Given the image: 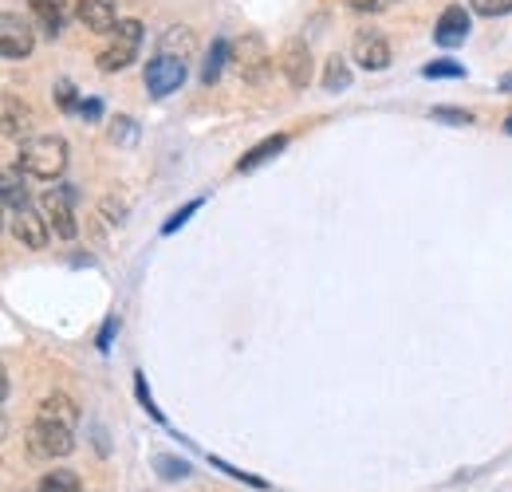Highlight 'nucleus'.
Here are the masks:
<instances>
[{
    "label": "nucleus",
    "instance_id": "32",
    "mask_svg": "<svg viewBox=\"0 0 512 492\" xmlns=\"http://www.w3.org/2000/svg\"><path fill=\"white\" fill-rule=\"evenodd\" d=\"M505 130H509V134H512V115H509V119H505Z\"/></svg>",
    "mask_w": 512,
    "mask_h": 492
},
{
    "label": "nucleus",
    "instance_id": "5",
    "mask_svg": "<svg viewBox=\"0 0 512 492\" xmlns=\"http://www.w3.org/2000/svg\"><path fill=\"white\" fill-rule=\"evenodd\" d=\"M229 63L241 71L245 83H264L268 71H272V56H268V44L256 36V32H245L237 44H233V56Z\"/></svg>",
    "mask_w": 512,
    "mask_h": 492
},
{
    "label": "nucleus",
    "instance_id": "31",
    "mask_svg": "<svg viewBox=\"0 0 512 492\" xmlns=\"http://www.w3.org/2000/svg\"><path fill=\"white\" fill-rule=\"evenodd\" d=\"M501 91H512V71L505 75V79H501Z\"/></svg>",
    "mask_w": 512,
    "mask_h": 492
},
{
    "label": "nucleus",
    "instance_id": "14",
    "mask_svg": "<svg viewBox=\"0 0 512 492\" xmlns=\"http://www.w3.org/2000/svg\"><path fill=\"white\" fill-rule=\"evenodd\" d=\"M32 12H36V20H40V28H44L48 36H60V28H64V8H60V0H32Z\"/></svg>",
    "mask_w": 512,
    "mask_h": 492
},
{
    "label": "nucleus",
    "instance_id": "13",
    "mask_svg": "<svg viewBox=\"0 0 512 492\" xmlns=\"http://www.w3.org/2000/svg\"><path fill=\"white\" fill-rule=\"evenodd\" d=\"M288 146V134H272V138H264V142H256L253 150L237 162V174H249V170H256V166H264L268 158H276L280 150Z\"/></svg>",
    "mask_w": 512,
    "mask_h": 492
},
{
    "label": "nucleus",
    "instance_id": "4",
    "mask_svg": "<svg viewBox=\"0 0 512 492\" xmlns=\"http://www.w3.org/2000/svg\"><path fill=\"white\" fill-rule=\"evenodd\" d=\"M40 213L48 217V225L60 241H75V233H79V225H75V185L48 189L44 201H40Z\"/></svg>",
    "mask_w": 512,
    "mask_h": 492
},
{
    "label": "nucleus",
    "instance_id": "12",
    "mask_svg": "<svg viewBox=\"0 0 512 492\" xmlns=\"http://www.w3.org/2000/svg\"><path fill=\"white\" fill-rule=\"evenodd\" d=\"M465 36H469V12L461 4H449L434 24V40L442 48H457V44H465Z\"/></svg>",
    "mask_w": 512,
    "mask_h": 492
},
{
    "label": "nucleus",
    "instance_id": "27",
    "mask_svg": "<svg viewBox=\"0 0 512 492\" xmlns=\"http://www.w3.org/2000/svg\"><path fill=\"white\" fill-rule=\"evenodd\" d=\"M115 331H119V319L111 315V319L103 323V331H99V351H111V339H115Z\"/></svg>",
    "mask_w": 512,
    "mask_h": 492
},
{
    "label": "nucleus",
    "instance_id": "10",
    "mask_svg": "<svg viewBox=\"0 0 512 492\" xmlns=\"http://www.w3.org/2000/svg\"><path fill=\"white\" fill-rule=\"evenodd\" d=\"M355 63L367 67V71H386L390 67V44H386L383 32L367 28L355 36Z\"/></svg>",
    "mask_w": 512,
    "mask_h": 492
},
{
    "label": "nucleus",
    "instance_id": "30",
    "mask_svg": "<svg viewBox=\"0 0 512 492\" xmlns=\"http://www.w3.org/2000/svg\"><path fill=\"white\" fill-rule=\"evenodd\" d=\"M79 111H83V115H87V119H99V115H103V107H99V103H95V99H87V103H83V107H79Z\"/></svg>",
    "mask_w": 512,
    "mask_h": 492
},
{
    "label": "nucleus",
    "instance_id": "25",
    "mask_svg": "<svg viewBox=\"0 0 512 492\" xmlns=\"http://www.w3.org/2000/svg\"><path fill=\"white\" fill-rule=\"evenodd\" d=\"M430 119H438V123H453V126L473 123V115H469V111H457V107H434V111H430Z\"/></svg>",
    "mask_w": 512,
    "mask_h": 492
},
{
    "label": "nucleus",
    "instance_id": "1",
    "mask_svg": "<svg viewBox=\"0 0 512 492\" xmlns=\"http://www.w3.org/2000/svg\"><path fill=\"white\" fill-rule=\"evenodd\" d=\"M20 170L28 178H40V182H56L67 170V142L56 134H40V138H28L20 146Z\"/></svg>",
    "mask_w": 512,
    "mask_h": 492
},
{
    "label": "nucleus",
    "instance_id": "3",
    "mask_svg": "<svg viewBox=\"0 0 512 492\" xmlns=\"http://www.w3.org/2000/svg\"><path fill=\"white\" fill-rule=\"evenodd\" d=\"M138 44H142V24L138 20H119L115 28H111V40L99 48V56H95V63H99V71H123V67H130L134 63V56H138Z\"/></svg>",
    "mask_w": 512,
    "mask_h": 492
},
{
    "label": "nucleus",
    "instance_id": "22",
    "mask_svg": "<svg viewBox=\"0 0 512 492\" xmlns=\"http://www.w3.org/2000/svg\"><path fill=\"white\" fill-rule=\"evenodd\" d=\"M201 205H205L201 197H193L190 205H182V209H178V213H174V217H170V221L162 225V237H174V233H178V229H182V225L190 221V217H193V213H197V209H201Z\"/></svg>",
    "mask_w": 512,
    "mask_h": 492
},
{
    "label": "nucleus",
    "instance_id": "2",
    "mask_svg": "<svg viewBox=\"0 0 512 492\" xmlns=\"http://www.w3.org/2000/svg\"><path fill=\"white\" fill-rule=\"evenodd\" d=\"M71 449H75V426L48 418V414H36V422L28 426V453L52 461V457H67Z\"/></svg>",
    "mask_w": 512,
    "mask_h": 492
},
{
    "label": "nucleus",
    "instance_id": "28",
    "mask_svg": "<svg viewBox=\"0 0 512 492\" xmlns=\"http://www.w3.org/2000/svg\"><path fill=\"white\" fill-rule=\"evenodd\" d=\"M56 91H60V95H56V103H60V107H64V111H75V107H79V103H75V87H71V83H60V87H56Z\"/></svg>",
    "mask_w": 512,
    "mask_h": 492
},
{
    "label": "nucleus",
    "instance_id": "29",
    "mask_svg": "<svg viewBox=\"0 0 512 492\" xmlns=\"http://www.w3.org/2000/svg\"><path fill=\"white\" fill-rule=\"evenodd\" d=\"M347 8H355V12H383L386 0H343Z\"/></svg>",
    "mask_w": 512,
    "mask_h": 492
},
{
    "label": "nucleus",
    "instance_id": "19",
    "mask_svg": "<svg viewBox=\"0 0 512 492\" xmlns=\"http://www.w3.org/2000/svg\"><path fill=\"white\" fill-rule=\"evenodd\" d=\"M4 205H8V213H16V209H24V205H28L24 182L16 178V170H12V166L4 170Z\"/></svg>",
    "mask_w": 512,
    "mask_h": 492
},
{
    "label": "nucleus",
    "instance_id": "7",
    "mask_svg": "<svg viewBox=\"0 0 512 492\" xmlns=\"http://www.w3.org/2000/svg\"><path fill=\"white\" fill-rule=\"evenodd\" d=\"M186 83V60H178V56H154V60L146 63V91L154 95V99H166V95H174L178 87Z\"/></svg>",
    "mask_w": 512,
    "mask_h": 492
},
{
    "label": "nucleus",
    "instance_id": "18",
    "mask_svg": "<svg viewBox=\"0 0 512 492\" xmlns=\"http://www.w3.org/2000/svg\"><path fill=\"white\" fill-rule=\"evenodd\" d=\"M323 87L327 91H347L351 87V67L339 60V56H331V60L323 63Z\"/></svg>",
    "mask_w": 512,
    "mask_h": 492
},
{
    "label": "nucleus",
    "instance_id": "8",
    "mask_svg": "<svg viewBox=\"0 0 512 492\" xmlns=\"http://www.w3.org/2000/svg\"><path fill=\"white\" fill-rule=\"evenodd\" d=\"M276 63H280V71H284V79H288L292 91H304L312 83V48L304 40H288Z\"/></svg>",
    "mask_w": 512,
    "mask_h": 492
},
{
    "label": "nucleus",
    "instance_id": "21",
    "mask_svg": "<svg viewBox=\"0 0 512 492\" xmlns=\"http://www.w3.org/2000/svg\"><path fill=\"white\" fill-rule=\"evenodd\" d=\"M422 75L426 79H465V67L453 60H430L422 67Z\"/></svg>",
    "mask_w": 512,
    "mask_h": 492
},
{
    "label": "nucleus",
    "instance_id": "23",
    "mask_svg": "<svg viewBox=\"0 0 512 492\" xmlns=\"http://www.w3.org/2000/svg\"><path fill=\"white\" fill-rule=\"evenodd\" d=\"M469 8H473L477 16H489V20H497V16H509L512 0H469Z\"/></svg>",
    "mask_w": 512,
    "mask_h": 492
},
{
    "label": "nucleus",
    "instance_id": "11",
    "mask_svg": "<svg viewBox=\"0 0 512 492\" xmlns=\"http://www.w3.org/2000/svg\"><path fill=\"white\" fill-rule=\"evenodd\" d=\"M75 16L91 32H111L119 24V0H75Z\"/></svg>",
    "mask_w": 512,
    "mask_h": 492
},
{
    "label": "nucleus",
    "instance_id": "20",
    "mask_svg": "<svg viewBox=\"0 0 512 492\" xmlns=\"http://www.w3.org/2000/svg\"><path fill=\"white\" fill-rule=\"evenodd\" d=\"M28 130V111L16 103V95H4V134Z\"/></svg>",
    "mask_w": 512,
    "mask_h": 492
},
{
    "label": "nucleus",
    "instance_id": "15",
    "mask_svg": "<svg viewBox=\"0 0 512 492\" xmlns=\"http://www.w3.org/2000/svg\"><path fill=\"white\" fill-rule=\"evenodd\" d=\"M229 56H233L229 40H213L209 56H205V63H201V79H205V83H217V79H221V67L229 63Z\"/></svg>",
    "mask_w": 512,
    "mask_h": 492
},
{
    "label": "nucleus",
    "instance_id": "16",
    "mask_svg": "<svg viewBox=\"0 0 512 492\" xmlns=\"http://www.w3.org/2000/svg\"><path fill=\"white\" fill-rule=\"evenodd\" d=\"M36 492H87V489H83V481L71 469H56V473H44L40 477Z\"/></svg>",
    "mask_w": 512,
    "mask_h": 492
},
{
    "label": "nucleus",
    "instance_id": "6",
    "mask_svg": "<svg viewBox=\"0 0 512 492\" xmlns=\"http://www.w3.org/2000/svg\"><path fill=\"white\" fill-rule=\"evenodd\" d=\"M32 48H36L32 20L20 16V12H4L0 16V56L4 60H24V56H32Z\"/></svg>",
    "mask_w": 512,
    "mask_h": 492
},
{
    "label": "nucleus",
    "instance_id": "24",
    "mask_svg": "<svg viewBox=\"0 0 512 492\" xmlns=\"http://www.w3.org/2000/svg\"><path fill=\"white\" fill-rule=\"evenodd\" d=\"M134 394H138V402L146 406V414H150L154 422H162V410L154 406V398H150V390H146V374H134Z\"/></svg>",
    "mask_w": 512,
    "mask_h": 492
},
{
    "label": "nucleus",
    "instance_id": "33",
    "mask_svg": "<svg viewBox=\"0 0 512 492\" xmlns=\"http://www.w3.org/2000/svg\"><path fill=\"white\" fill-rule=\"evenodd\" d=\"M386 4H390V0H386Z\"/></svg>",
    "mask_w": 512,
    "mask_h": 492
},
{
    "label": "nucleus",
    "instance_id": "17",
    "mask_svg": "<svg viewBox=\"0 0 512 492\" xmlns=\"http://www.w3.org/2000/svg\"><path fill=\"white\" fill-rule=\"evenodd\" d=\"M162 56H178V60H190V56H193L190 28H170V32L162 36Z\"/></svg>",
    "mask_w": 512,
    "mask_h": 492
},
{
    "label": "nucleus",
    "instance_id": "9",
    "mask_svg": "<svg viewBox=\"0 0 512 492\" xmlns=\"http://www.w3.org/2000/svg\"><path fill=\"white\" fill-rule=\"evenodd\" d=\"M12 233H16V241L20 245H28L32 252H40V248L48 245V233H52V225H48V217L44 213H36V209H16L12 213Z\"/></svg>",
    "mask_w": 512,
    "mask_h": 492
},
{
    "label": "nucleus",
    "instance_id": "26",
    "mask_svg": "<svg viewBox=\"0 0 512 492\" xmlns=\"http://www.w3.org/2000/svg\"><path fill=\"white\" fill-rule=\"evenodd\" d=\"M154 465H158L166 477H178V481H182V477H190V465H186V461H174V457H158Z\"/></svg>",
    "mask_w": 512,
    "mask_h": 492
}]
</instances>
